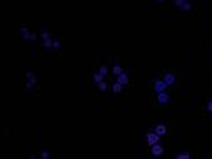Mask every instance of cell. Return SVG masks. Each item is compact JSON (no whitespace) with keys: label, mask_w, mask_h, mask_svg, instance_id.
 Returning a JSON list of instances; mask_svg holds the SVG:
<instances>
[{"label":"cell","mask_w":212,"mask_h":159,"mask_svg":"<svg viewBox=\"0 0 212 159\" xmlns=\"http://www.w3.org/2000/svg\"><path fill=\"white\" fill-rule=\"evenodd\" d=\"M93 80H95V82H102V80H104V76H102V74L100 72H99V74H93Z\"/></svg>","instance_id":"obj_9"},{"label":"cell","mask_w":212,"mask_h":159,"mask_svg":"<svg viewBox=\"0 0 212 159\" xmlns=\"http://www.w3.org/2000/svg\"><path fill=\"white\" fill-rule=\"evenodd\" d=\"M166 87H167L166 80H155V84H154V89L157 90V94H159V92H164Z\"/></svg>","instance_id":"obj_2"},{"label":"cell","mask_w":212,"mask_h":159,"mask_svg":"<svg viewBox=\"0 0 212 159\" xmlns=\"http://www.w3.org/2000/svg\"><path fill=\"white\" fill-rule=\"evenodd\" d=\"M112 72H114L115 76H120V74H122V67H120L119 64H115L114 67H112Z\"/></svg>","instance_id":"obj_8"},{"label":"cell","mask_w":212,"mask_h":159,"mask_svg":"<svg viewBox=\"0 0 212 159\" xmlns=\"http://www.w3.org/2000/svg\"><path fill=\"white\" fill-rule=\"evenodd\" d=\"M164 80H166V84H167V86H170V84H174V82H176V77H174V74H166Z\"/></svg>","instance_id":"obj_6"},{"label":"cell","mask_w":212,"mask_h":159,"mask_svg":"<svg viewBox=\"0 0 212 159\" xmlns=\"http://www.w3.org/2000/svg\"><path fill=\"white\" fill-rule=\"evenodd\" d=\"M29 79H30V80H29V89H30V87L33 86V82H35V77H33L32 72H29Z\"/></svg>","instance_id":"obj_11"},{"label":"cell","mask_w":212,"mask_h":159,"mask_svg":"<svg viewBox=\"0 0 212 159\" xmlns=\"http://www.w3.org/2000/svg\"><path fill=\"white\" fill-rule=\"evenodd\" d=\"M99 72H100L102 76H105V74L109 72V69H107V67H100V70H99Z\"/></svg>","instance_id":"obj_15"},{"label":"cell","mask_w":212,"mask_h":159,"mask_svg":"<svg viewBox=\"0 0 212 159\" xmlns=\"http://www.w3.org/2000/svg\"><path fill=\"white\" fill-rule=\"evenodd\" d=\"M117 82H120V84H122V86H124V84H127V82H129V77H127V74H120V76H119V79H117Z\"/></svg>","instance_id":"obj_7"},{"label":"cell","mask_w":212,"mask_h":159,"mask_svg":"<svg viewBox=\"0 0 212 159\" xmlns=\"http://www.w3.org/2000/svg\"><path fill=\"white\" fill-rule=\"evenodd\" d=\"M207 109H209V111L212 112V101H209V104H207Z\"/></svg>","instance_id":"obj_16"},{"label":"cell","mask_w":212,"mask_h":159,"mask_svg":"<svg viewBox=\"0 0 212 159\" xmlns=\"http://www.w3.org/2000/svg\"><path fill=\"white\" fill-rule=\"evenodd\" d=\"M155 132H157L159 136H164V134L167 132V127L164 126V124H157V126H155Z\"/></svg>","instance_id":"obj_5"},{"label":"cell","mask_w":212,"mask_h":159,"mask_svg":"<svg viewBox=\"0 0 212 159\" xmlns=\"http://www.w3.org/2000/svg\"><path fill=\"white\" fill-rule=\"evenodd\" d=\"M43 45H45V47H50V45H54V42H52L50 39H47L45 42H43Z\"/></svg>","instance_id":"obj_14"},{"label":"cell","mask_w":212,"mask_h":159,"mask_svg":"<svg viewBox=\"0 0 212 159\" xmlns=\"http://www.w3.org/2000/svg\"><path fill=\"white\" fill-rule=\"evenodd\" d=\"M157 101L160 102V104H166V102H169V94H166V90H164V92H159Z\"/></svg>","instance_id":"obj_3"},{"label":"cell","mask_w":212,"mask_h":159,"mask_svg":"<svg viewBox=\"0 0 212 159\" xmlns=\"http://www.w3.org/2000/svg\"><path fill=\"white\" fill-rule=\"evenodd\" d=\"M162 152H164V149H162V146H159V142L152 146V156H162Z\"/></svg>","instance_id":"obj_4"},{"label":"cell","mask_w":212,"mask_h":159,"mask_svg":"<svg viewBox=\"0 0 212 159\" xmlns=\"http://www.w3.org/2000/svg\"><path fill=\"white\" fill-rule=\"evenodd\" d=\"M177 157H179V159H189V157H191V154H189V152H180V154H177Z\"/></svg>","instance_id":"obj_12"},{"label":"cell","mask_w":212,"mask_h":159,"mask_svg":"<svg viewBox=\"0 0 212 159\" xmlns=\"http://www.w3.org/2000/svg\"><path fill=\"white\" fill-rule=\"evenodd\" d=\"M112 89H114V92H120V90H122V84H120V82H115L114 86H112Z\"/></svg>","instance_id":"obj_10"},{"label":"cell","mask_w":212,"mask_h":159,"mask_svg":"<svg viewBox=\"0 0 212 159\" xmlns=\"http://www.w3.org/2000/svg\"><path fill=\"white\" fill-rule=\"evenodd\" d=\"M159 138H160V136H159L157 132H149L147 134V142L150 146H154V144H157V142H159Z\"/></svg>","instance_id":"obj_1"},{"label":"cell","mask_w":212,"mask_h":159,"mask_svg":"<svg viewBox=\"0 0 212 159\" xmlns=\"http://www.w3.org/2000/svg\"><path fill=\"white\" fill-rule=\"evenodd\" d=\"M99 89H100L102 92H105V90H107V84H105L104 80H102V82H99Z\"/></svg>","instance_id":"obj_13"},{"label":"cell","mask_w":212,"mask_h":159,"mask_svg":"<svg viewBox=\"0 0 212 159\" xmlns=\"http://www.w3.org/2000/svg\"><path fill=\"white\" fill-rule=\"evenodd\" d=\"M182 7H184V8H185V10H189V8H191V4H184V5H182Z\"/></svg>","instance_id":"obj_17"}]
</instances>
